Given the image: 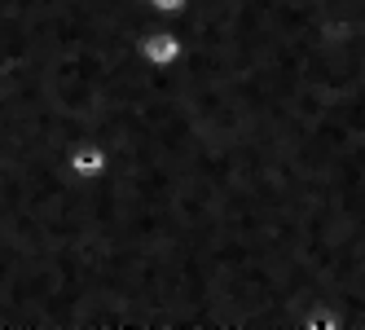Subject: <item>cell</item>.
<instances>
[{
	"label": "cell",
	"mask_w": 365,
	"mask_h": 330,
	"mask_svg": "<svg viewBox=\"0 0 365 330\" xmlns=\"http://www.w3.org/2000/svg\"><path fill=\"white\" fill-rule=\"evenodd\" d=\"M185 53H190V44H185V36L176 31V22H159V27H150L137 40V58L150 71H172V66L185 62Z\"/></svg>",
	"instance_id": "1"
},
{
	"label": "cell",
	"mask_w": 365,
	"mask_h": 330,
	"mask_svg": "<svg viewBox=\"0 0 365 330\" xmlns=\"http://www.w3.org/2000/svg\"><path fill=\"white\" fill-rule=\"evenodd\" d=\"M110 167H115V155H110L106 141H97V137L71 141V150H66V176H71L75 185H97L101 176H110Z\"/></svg>",
	"instance_id": "2"
},
{
	"label": "cell",
	"mask_w": 365,
	"mask_h": 330,
	"mask_svg": "<svg viewBox=\"0 0 365 330\" xmlns=\"http://www.w3.org/2000/svg\"><path fill=\"white\" fill-rule=\"evenodd\" d=\"M145 5H150V14H154V18L176 22V18H185V14H190L194 0H145Z\"/></svg>",
	"instance_id": "3"
}]
</instances>
